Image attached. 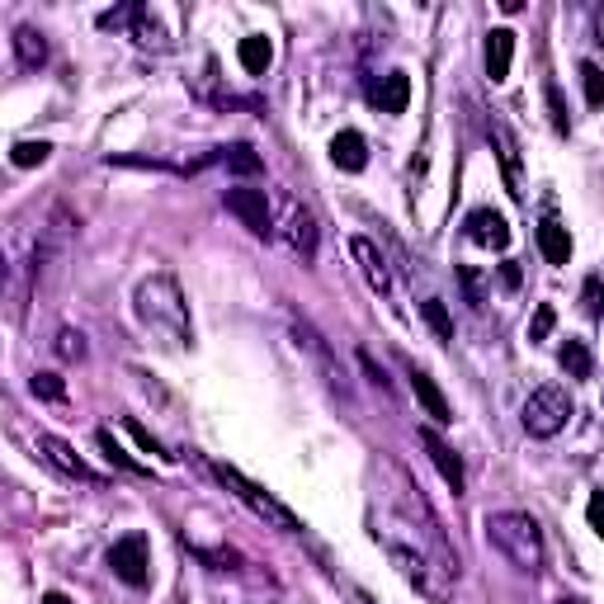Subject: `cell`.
I'll list each match as a JSON object with an SVG mask.
<instances>
[{"mask_svg": "<svg viewBox=\"0 0 604 604\" xmlns=\"http://www.w3.org/2000/svg\"><path fill=\"white\" fill-rule=\"evenodd\" d=\"M482 529H487L491 548H496V553H505L520 571H529V576H538V571H543V557H548V548H543V529H538L534 515H524V510H491Z\"/></svg>", "mask_w": 604, "mask_h": 604, "instance_id": "1", "label": "cell"}, {"mask_svg": "<svg viewBox=\"0 0 604 604\" xmlns=\"http://www.w3.org/2000/svg\"><path fill=\"white\" fill-rule=\"evenodd\" d=\"M137 317L147 321L151 331H161L170 340H189L194 336V326H189V307H185V293L175 284V274H151L137 284Z\"/></svg>", "mask_w": 604, "mask_h": 604, "instance_id": "2", "label": "cell"}, {"mask_svg": "<svg viewBox=\"0 0 604 604\" xmlns=\"http://www.w3.org/2000/svg\"><path fill=\"white\" fill-rule=\"evenodd\" d=\"M213 472H218V482L227 491H232L236 501L246 505V510H251L255 520H265L269 529H279V534H298L302 524H298V515H293V510H288L284 501H274V496H269L265 487H260V482H251V477H241V472L236 468H227V463H213Z\"/></svg>", "mask_w": 604, "mask_h": 604, "instance_id": "3", "label": "cell"}, {"mask_svg": "<svg viewBox=\"0 0 604 604\" xmlns=\"http://www.w3.org/2000/svg\"><path fill=\"white\" fill-rule=\"evenodd\" d=\"M571 397H567V387H557V383H543L529 392V402H524L520 411V425L529 430L534 439H553L567 430V420H571Z\"/></svg>", "mask_w": 604, "mask_h": 604, "instance_id": "4", "label": "cell"}, {"mask_svg": "<svg viewBox=\"0 0 604 604\" xmlns=\"http://www.w3.org/2000/svg\"><path fill=\"white\" fill-rule=\"evenodd\" d=\"M109 567H114V576L123 581V586H147L151 576V557H147V538L142 534H128L118 538L114 548H109Z\"/></svg>", "mask_w": 604, "mask_h": 604, "instance_id": "5", "label": "cell"}, {"mask_svg": "<svg viewBox=\"0 0 604 604\" xmlns=\"http://www.w3.org/2000/svg\"><path fill=\"white\" fill-rule=\"evenodd\" d=\"M227 213H236L241 218V227L255 236H269L274 232V222H269V199L265 189H227Z\"/></svg>", "mask_w": 604, "mask_h": 604, "instance_id": "6", "label": "cell"}, {"mask_svg": "<svg viewBox=\"0 0 604 604\" xmlns=\"http://www.w3.org/2000/svg\"><path fill=\"white\" fill-rule=\"evenodd\" d=\"M468 236L477 246H487V251H505V246H510V222H505L496 208H472Z\"/></svg>", "mask_w": 604, "mask_h": 604, "instance_id": "7", "label": "cell"}, {"mask_svg": "<svg viewBox=\"0 0 604 604\" xmlns=\"http://www.w3.org/2000/svg\"><path fill=\"white\" fill-rule=\"evenodd\" d=\"M284 236H288V246H293L302 260H317V218H312L302 203H288Z\"/></svg>", "mask_w": 604, "mask_h": 604, "instance_id": "8", "label": "cell"}, {"mask_svg": "<svg viewBox=\"0 0 604 604\" xmlns=\"http://www.w3.org/2000/svg\"><path fill=\"white\" fill-rule=\"evenodd\" d=\"M411 392H416V402L425 406V416L435 420V425H453V406L449 397L439 392V383L430 378L425 369H411Z\"/></svg>", "mask_w": 604, "mask_h": 604, "instance_id": "9", "label": "cell"}, {"mask_svg": "<svg viewBox=\"0 0 604 604\" xmlns=\"http://www.w3.org/2000/svg\"><path fill=\"white\" fill-rule=\"evenodd\" d=\"M420 444H425V453H430V463L439 468V477H444V482L453 487V496H458V491H463V463H458V453H453L430 425L420 430Z\"/></svg>", "mask_w": 604, "mask_h": 604, "instance_id": "10", "label": "cell"}, {"mask_svg": "<svg viewBox=\"0 0 604 604\" xmlns=\"http://www.w3.org/2000/svg\"><path fill=\"white\" fill-rule=\"evenodd\" d=\"M331 161H336L340 170H350V175H359V170L369 166V142H364V133H354V128H345V133L331 137Z\"/></svg>", "mask_w": 604, "mask_h": 604, "instance_id": "11", "label": "cell"}, {"mask_svg": "<svg viewBox=\"0 0 604 604\" xmlns=\"http://www.w3.org/2000/svg\"><path fill=\"white\" fill-rule=\"evenodd\" d=\"M510 62H515V34H510V29H491L487 34V81L505 85Z\"/></svg>", "mask_w": 604, "mask_h": 604, "instance_id": "12", "label": "cell"}, {"mask_svg": "<svg viewBox=\"0 0 604 604\" xmlns=\"http://www.w3.org/2000/svg\"><path fill=\"white\" fill-rule=\"evenodd\" d=\"M373 104L383 114H406V104H411V76L406 71H387L383 81L373 85Z\"/></svg>", "mask_w": 604, "mask_h": 604, "instance_id": "13", "label": "cell"}, {"mask_svg": "<svg viewBox=\"0 0 604 604\" xmlns=\"http://www.w3.org/2000/svg\"><path fill=\"white\" fill-rule=\"evenodd\" d=\"M354 260H359V269H364V279H369V288H378V293H387L392 288V274H387V260L378 255V246H373L369 236H354L350 241Z\"/></svg>", "mask_w": 604, "mask_h": 604, "instance_id": "14", "label": "cell"}, {"mask_svg": "<svg viewBox=\"0 0 604 604\" xmlns=\"http://www.w3.org/2000/svg\"><path fill=\"white\" fill-rule=\"evenodd\" d=\"M38 453H43V458H48L57 472H67V477H81V482H90V468H85L81 458H76V449H71L67 439L38 435Z\"/></svg>", "mask_w": 604, "mask_h": 604, "instance_id": "15", "label": "cell"}, {"mask_svg": "<svg viewBox=\"0 0 604 604\" xmlns=\"http://www.w3.org/2000/svg\"><path fill=\"white\" fill-rule=\"evenodd\" d=\"M236 57H241V67H246V76H265L269 62H274V43H269L265 34H251L236 43Z\"/></svg>", "mask_w": 604, "mask_h": 604, "instance_id": "16", "label": "cell"}, {"mask_svg": "<svg viewBox=\"0 0 604 604\" xmlns=\"http://www.w3.org/2000/svg\"><path fill=\"white\" fill-rule=\"evenodd\" d=\"M15 52H19V67L38 71L43 62H48V38L38 34L34 24H24V29H15Z\"/></svg>", "mask_w": 604, "mask_h": 604, "instance_id": "17", "label": "cell"}, {"mask_svg": "<svg viewBox=\"0 0 604 604\" xmlns=\"http://www.w3.org/2000/svg\"><path fill=\"white\" fill-rule=\"evenodd\" d=\"M538 251H543L548 265H567V260H571L567 227H562V222H543V227H538Z\"/></svg>", "mask_w": 604, "mask_h": 604, "instance_id": "18", "label": "cell"}, {"mask_svg": "<svg viewBox=\"0 0 604 604\" xmlns=\"http://www.w3.org/2000/svg\"><path fill=\"white\" fill-rule=\"evenodd\" d=\"M491 137H496V147H501V166H505V180H510V194L520 199V147H515V137L505 123H491Z\"/></svg>", "mask_w": 604, "mask_h": 604, "instance_id": "19", "label": "cell"}, {"mask_svg": "<svg viewBox=\"0 0 604 604\" xmlns=\"http://www.w3.org/2000/svg\"><path fill=\"white\" fill-rule=\"evenodd\" d=\"M213 161H222V166L232 170V175H246V180L265 170V161H260V156H255V147H246V142H232V147H218V156H213Z\"/></svg>", "mask_w": 604, "mask_h": 604, "instance_id": "20", "label": "cell"}, {"mask_svg": "<svg viewBox=\"0 0 604 604\" xmlns=\"http://www.w3.org/2000/svg\"><path fill=\"white\" fill-rule=\"evenodd\" d=\"M562 369H567V378H581V383L595 373V354H590L586 340H567L562 345Z\"/></svg>", "mask_w": 604, "mask_h": 604, "instance_id": "21", "label": "cell"}, {"mask_svg": "<svg viewBox=\"0 0 604 604\" xmlns=\"http://www.w3.org/2000/svg\"><path fill=\"white\" fill-rule=\"evenodd\" d=\"M420 317H425V326L435 331V340H453V317H449V307H444L439 298L420 302Z\"/></svg>", "mask_w": 604, "mask_h": 604, "instance_id": "22", "label": "cell"}, {"mask_svg": "<svg viewBox=\"0 0 604 604\" xmlns=\"http://www.w3.org/2000/svg\"><path fill=\"white\" fill-rule=\"evenodd\" d=\"M95 439H100L104 458H109V463H118V468H123V472H147V468H142V463H137V458H133V453H128V449H123V444H118L114 435H109V430H100V435H95Z\"/></svg>", "mask_w": 604, "mask_h": 604, "instance_id": "23", "label": "cell"}, {"mask_svg": "<svg viewBox=\"0 0 604 604\" xmlns=\"http://www.w3.org/2000/svg\"><path fill=\"white\" fill-rule=\"evenodd\" d=\"M48 156H52V147H48V142H15V147H10V161H15L19 170L43 166Z\"/></svg>", "mask_w": 604, "mask_h": 604, "instance_id": "24", "label": "cell"}, {"mask_svg": "<svg viewBox=\"0 0 604 604\" xmlns=\"http://www.w3.org/2000/svg\"><path fill=\"white\" fill-rule=\"evenodd\" d=\"M34 397H43V402H67V378L62 373H34Z\"/></svg>", "mask_w": 604, "mask_h": 604, "instance_id": "25", "label": "cell"}, {"mask_svg": "<svg viewBox=\"0 0 604 604\" xmlns=\"http://www.w3.org/2000/svg\"><path fill=\"white\" fill-rule=\"evenodd\" d=\"M581 81H586L590 109H600V104H604V71L595 67V62H581Z\"/></svg>", "mask_w": 604, "mask_h": 604, "instance_id": "26", "label": "cell"}, {"mask_svg": "<svg viewBox=\"0 0 604 604\" xmlns=\"http://www.w3.org/2000/svg\"><path fill=\"white\" fill-rule=\"evenodd\" d=\"M553 326H557V312L548 307V302H538L534 321H529V340H548V336H553Z\"/></svg>", "mask_w": 604, "mask_h": 604, "instance_id": "27", "label": "cell"}, {"mask_svg": "<svg viewBox=\"0 0 604 604\" xmlns=\"http://www.w3.org/2000/svg\"><path fill=\"white\" fill-rule=\"evenodd\" d=\"M57 354H62V359H85V336L81 331H57Z\"/></svg>", "mask_w": 604, "mask_h": 604, "instance_id": "28", "label": "cell"}, {"mask_svg": "<svg viewBox=\"0 0 604 604\" xmlns=\"http://www.w3.org/2000/svg\"><path fill=\"white\" fill-rule=\"evenodd\" d=\"M123 430H128V435L137 439V449H142V453H161V444H156V439H151V430H147V425H142V420L123 416Z\"/></svg>", "mask_w": 604, "mask_h": 604, "instance_id": "29", "label": "cell"}, {"mask_svg": "<svg viewBox=\"0 0 604 604\" xmlns=\"http://www.w3.org/2000/svg\"><path fill=\"white\" fill-rule=\"evenodd\" d=\"M137 10H142V5H118V10H104V15H100V29H123V24H133Z\"/></svg>", "mask_w": 604, "mask_h": 604, "instance_id": "30", "label": "cell"}, {"mask_svg": "<svg viewBox=\"0 0 604 604\" xmlns=\"http://www.w3.org/2000/svg\"><path fill=\"white\" fill-rule=\"evenodd\" d=\"M548 109H553V128H557V133H571L567 104H562V90H557V85H548Z\"/></svg>", "mask_w": 604, "mask_h": 604, "instance_id": "31", "label": "cell"}, {"mask_svg": "<svg viewBox=\"0 0 604 604\" xmlns=\"http://www.w3.org/2000/svg\"><path fill=\"white\" fill-rule=\"evenodd\" d=\"M586 312L590 317H600V279H595V274L586 279Z\"/></svg>", "mask_w": 604, "mask_h": 604, "instance_id": "32", "label": "cell"}, {"mask_svg": "<svg viewBox=\"0 0 604 604\" xmlns=\"http://www.w3.org/2000/svg\"><path fill=\"white\" fill-rule=\"evenodd\" d=\"M586 520H590V529H600V491L590 496V505H586Z\"/></svg>", "mask_w": 604, "mask_h": 604, "instance_id": "33", "label": "cell"}, {"mask_svg": "<svg viewBox=\"0 0 604 604\" xmlns=\"http://www.w3.org/2000/svg\"><path fill=\"white\" fill-rule=\"evenodd\" d=\"M501 279L515 288V284H520V269H515V265H501Z\"/></svg>", "mask_w": 604, "mask_h": 604, "instance_id": "34", "label": "cell"}, {"mask_svg": "<svg viewBox=\"0 0 604 604\" xmlns=\"http://www.w3.org/2000/svg\"><path fill=\"white\" fill-rule=\"evenodd\" d=\"M38 604H71V600H67V595H62V590H52V595H43V600H38Z\"/></svg>", "mask_w": 604, "mask_h": 604, "instance_id": "35", "label": "cell"}, {"mask_svg": "<svg viewBox=\"0 0 604 604\" xmlns=\"http://www.w3.org/2000/svg\"><path fill=\"white\" fill-rule=\"evenodd\" d=\"M5 279H10V265H5V255H0V288H5Z\"/></svg>", "mask_w": 604, "mask_h": 604, "instance_id": "36", "label": "cell"}, {"mask_svg": "<svg viewBox=\"0 0 604 604\" xmlns=\"http://www.w3.org/2000/svg\"><path fill=\"white\" fill-rule=\"evenodd\" d=\"M359 604H373V600H369V595H364V590H359Z\"/></svg>", "mask_w": 604, "mask_h": 604, "instance_id": "37", "label": "cell"}, {"mask_svg": "<svg viewBox=\"0 0 604 604\" xmlns=\"http://www.w3.org/2000/svg\"><path fill=\"white\" fill-rule=\"evenodd\" d=\"M557 604H581V600H557Z\"/></svg>", "mask_w": 604, "mask_h": 604, "instance_id": "38", "label": "cell"}, {"mask_svg": "<svg viewBox=\"0 0 604 604\" xmlns=\"http://www.w3.org/2000/svg\"><path fill=\"white\" fill-rule=\"evenodd\" d=\"M269 604H274V600H269Z\"/></svg>", "mask_w": 604, "mask_h": 604, "instance_id": "39", "label": "cell"}]
</instances>
